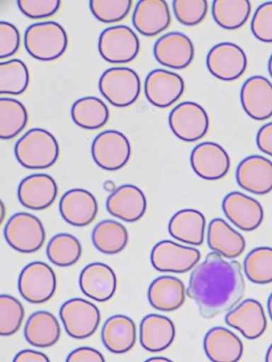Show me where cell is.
Masks as SVG:
<instances>
[{
    "mask_svg": "<svg viewBox=\"0 0 272 362\" xmlns=\"http://www.w3.org/2000/svg\"><path fill=\"white\" fill-rule=\"evenodd\" d=\"M21 45L19 30L11 23H0V58L7 59L16 55Z\"/></svg>",
    "mask_w": 272,
    "mask_h": 362,
    "instance_id": "obj_44",
    "label": "cell"
},
{
    "mask_svg": "<svg viewBox=\"0 0 272 362\" xmlns=\"http://www.w3.org/2000/svg\"><path fill=\"white\" fill-rule=\"evenodd\" d=\"M206 65L209 72L224 81H234L244 75L248 68V58L238 45L223 42L209 51Z\"/></svg>",
    "mask_w": 272,
    "mask_h": 362,
    "instance_id": "obj_11",
    "label": "cell"
},
{
    "mask_svg": "<svg viewBox=\"0 0 272 362\" xmlns=\"http://www.w3.org/2000/svg\"><path fill=\"white\" fill-rule=\"evenodd\" d=\"M149 303L156 310L173 312L183 306L186 300V288L183 281L173 276H162L150 284Z\"/></svg>",
    "mask_w": 272,
    "mask_h": 362,
    "instance_id": "obj_28",
    "label": "cell"
},
{
    "mask_svg": "<svg viewBox=\"0 0 272 362\" xmlns=\"http://www.w3.org/2000/svg\"><path fill=\"white\" fill-rule=\"evenodd\" d=\"M256 144L262 153L272 157V122L260 129L256 136Z\"/></svg>",
    "mask_w": 272,
    "mask_h": 362,
    "instance_id": "obj_46",
    "label": "cell"
},
{
    "mask_svg": "<svg viewBox=\"0 0 272 362\" xmlns=\"http://www.w3.org/2000/svg\"><path fill=\"white\" fill-rule=\"evenodd\" d=\"M110 117L108 106L96 97L79 99L72 108L73 122L79 127L88 131L101 129L107 125Z\"/></svg>",
    "mask_w": 272,
    "mask_h": 362,
    "instance_id": "obj_32",
    "label": "cell"
},
{
    "mask_svg": "<svg viewBox=\"0 0 272 362\" xmlns=\"http://www.w3.org/2000/svg\"><path fill=\"white\" fill-rule=\"evenodd\" d=\"M228 325L239 330L249 340L260 338L267 327V320L264 308L258 300H245L225 318Z\"/></svg>",
    "mask_w": 272,
    "mask_h": 362,
    "instance_id": "obj_24",
    "label": "cell"
},
{
    "mask_svg": "<svg viewBox=\"0 0 272 362\" xmlns=\"http://www.w3.org/2000/svg\"><path fill=\"white\" fill-rule=\"evenodd\" d=\"M266 362H272V344L270 346L267 351Z\"/></svg>",
    "mask_w": 272,
    "mask_h": 362,
    "instance_id": "obj_49",
    "label": "cell"
},
{
    "mask_svg": "<svg viewBox=\"0 0 272 362\" xmlns=\"http://www.w3.org/2000/svg\"><path fill=\"white\" fill-rule=\"evenodd\" d=\"M69 46L64 27L55 21L33 24L24 35V47L29 55L42 62H53L62 58Z\"/></svg>",
    "mask_w": 272,
    "mask_h": 362,
    "instance_id": "obj_2",
    "label": "cell"
},
{
    "mask_svg": "<svg viewBox=\"0 0 272 362\" xmlns=\"http://www.w3.org/2000/svg\"><path fill=\"white\" fill-rule=\"evenodd\" d=\"M59 208L65 221L76 227H84L92 223L98 213L96 197L81 189L67 192L60 200Z\"/></svg>",
    "mask_w": 272,
    "mask_h": 362,
    "instance_id": "obj_22",
    "label": "cell"
},
{
    "mask_svg": "<svg viewBox=\"0 0 272 362\" xmlns=\"http://www.w3.org/2000/svg\"><path fill=\"white\" fill-rule=\"evenodd\" d=\"M132 23L137 31L147 37H154L171 23L168 4L164 0H141L135 8Z\"/></svg>",
    "mask_w": 272,
    "mask_h": 362,
    "instance_id": "obj_18",
    "label": "cell"
},
{
    "mask_svg": "<svg viewBox=\"0 0 272 362\" xmlns=\"http://www.w3.org/2000/svg\"><path fill=\"white\" fill-rule=\"evenodd\" d=\"M222 209L227 218L242 230H255L264 221L261 204L244 194L232 192L227 194L223 200Z\"/></svg>",
    "mask_w": 272,
    "mask_h": 362,
    "instance_id": "obj_17",
    "label": "cell"
},
{
    "mask_svg": "<svg viewBox=\"0 0 272 362\" xmlns=\"http://www.w3.org/2000/svg\"><path fill=\"white\" fill-rule=\"evenodd\" d=\"M79 286L82 293L98 303L111 300L117 291V278L113 269L104 263L87 265L81 272Z\"/></svg>",
    "mask_w": 272,
    "mask_h": 362,
    "instance_id": "obj_16",
    "label": "cell"
},
{
    "mask_svg": "<svg viewBox=\"0 0 272 362\" xmlns=\"http://www.w3.org/2000/svg\"><path fill=\"white\" fill-rule=\"evenodd\" d=\"M60 316L67 334L77 340L94 336L101 320L98 307L80 298L66 301L60 308Z\"/></svg>",
    "mask_w": 272,
    "mask_h": 362,
    "instance_id": "obj_8",
    "label": "cell"
},
{
    "mask_svg": "<svg viewBox=\"0 0 272 362\" xmlns=\"http://www.w3.org/2000/svg\"><path fill=\"white\" fill-rule=\"evenodd\" d=\"M268 310L270 317L272 320V293L271 294L268 300Z\"/></svg>",
    "mask_w": 272,
    "mask_h": 362,
    "instance_id": "obj_50",
    "label": "cell"
},
{
    "mask_svg": "<svg viewBox=\"0 0 272 362\" xmlns=\"http://www.w3.org/2000/svg\"><path fill=\"white\" fill-rule=\"evenodd\" d=\"M203 344L208 358L212 362H238L244 355L243 343L232 331L222 327L210 329Z\"/></svg>",
    "mask_w": 272,
    "mask_h": 362,
    "instance_id": "obj_25",
    "label": "cell"
},
{
    "mask_svg": "<svg viewBox=\"0 0 272 362\" xmlns=\"http://www.w3.org/2000/svg\"><path fill=\"white\" fill-rule=\"evenodd\" d=\"M91 151L95 163L108 171L123 169L132 157V146L129 139L123 133L115 130L99 134L94 139Z\"/></svg>",
    "mask_w": 272,
    "mask_h": 362,
    "instance_id": "obj_9",
    "label": "cell"
},
{
    "mask_svg": "<svg viewBox=\"0 0 272 362\" xmlns=\"http://www.w3.org/2000/svg\"><path fill=\"white\" fill-rule=\"evenodd\" d=\"M57 280L53 269L46 263L35 262L26 265L19 276L21 296L33 305L47 303L55 294Z\"/></svg>",
    "mask_w": 272,
    "mask_h": 362,
    "instance_id": "obj_6",
    "label": "cell"
},
{
    "mask_svg": "<svg viewBox=\"0 0 272 362\" xmlns=\"http://www.w3.org/2000/svg\"><path fill=\"white\" fill-rule=\"evenodd\" d=\"M99 90L113 106L127 108L135 104L141 94V81L132 69L115 67L106 71L99 81Z\"/></svg>",
    "mask_w": 272,
    "mask_h": 362,
    "instance_id": "obj_4",
    "label": "cell"
},
{
    "mask_svg": "<svg viewBox=\"0 0 272 362\" xmlns=\"http://www.w3.org/2000/svg\"><path fill=\"white\" fill-rule=\"evenodd\" d=\"M173 9L179 23L186 26H196L206 18L208 4L205 0H175Z\"/></svg>",
    "mask_w": 272,
    "mask_h": 362,
    "instance_id": "obj_41",
    "label": "cell"
},
{
    "mask_svg": "<svg viewBox=\"0 0 272 362\" xmlns=\"http://www.w3.org/2000/svg\"><path fill=\"white\" fill-rule=\"evenodd\" d=\"M268 70L270 76L272 78V54L271 55L269 60H268Z\"/></svg>",
    "mask_w": 272,
    "mask_h": 362,
    "instance_id": "obj_51",
    "label": "cell"
},
{
    "mask_svg": "<svg viewBox=\"0 0 272 362\" xmlns=\"http://www.w3.org/2000/svg\"><path fill=\"white\" fill-rule=\"evenodd\" d=\"M15 156L18 162L30 170H45L55 165L60 156L56 138L48 131L33 129L16 143Z\"/></svg>",
    "mask_w": 272,
    "mask_h": 362,
    "instance_id": "obj_3",
    "label": "cell"
},
{
    "mask_svg": "<svg viewBox=\"0 0 272 362\" xmlns=\"http://www.w3.org/2000/svg\"><path fill=\"white\" fill-rule=\"evenodd\" d=\"M58 194L56 181L47 174H35L24 178L18 189L21 204L30 209L42 211L55 202Z\"/></svg>",
    "mask_w": 272,
    "mask_h": 362,
    "instance_id": "obj_19",
    "label": "cell"
},
{
    "mask_svg": "<svg viewBox=\"0 0 272 362\" xmlns=\"http://www.w3.org/2000/svg\"><path fill=\"white\" fill-rule=\"evenodd\" d=\"M242 269L239 262H228L216 252L209 254L194 269L188 294L204 318L231 312L244 298L246 282Z\"/></svg>",
    "mask_w": 272,
    "mask_h": 362,
    "instance_id": "obj_1",
    "label": "cell"
},
{
    "mask_svg": "<svg viewBox=\"0 0 272 362\" xmlns=\"http://www.w3.org/2000/svg\"><path fill=\"white\" fill-rule=\"evenodd\" d=\"M251 14V4L248 0H215L212 16L222 28L234 31L244 26Z\"/></svg>",
    "mask_w": 272,
    "mask_h": 362,
    "instance_id": "obj_34",
    "label": "cell"
},
{
    "mask_svg": "<svg viewBox=\"0 0 272 362\" xmlns=\"http://www.w3.org/2000/svg\"><path fill=\"white\" fill-rule=\"evenodd\" d=\"M82 254L79 240L68 233L55 235L47 247V255L54 264L67 267L76 264Z\"/></svg>",
    "mask_w": 272,
    "mask_h": 362,
    "instance_id": "obj_37",
    "label": "cell"
},
{
    "mask_svg": "<svg viewBox=\"0 0 272 362\" xmlns=\"http://www.w3.org/2000/svg\"><path fill=\"white\" fill-rule=\"evenodd\" d=\"M98 51L108 63L130 64L140 54V42L129 26L114 25L107 28L101 33L98 41Z\"/></svg>",
    "mask_w": 272,
    "mask_h": 362,
    "instance_id": "obj_5",
    "label": "cell"
},
{
    "mask_svg": "<svg viewBox=\"0 0 272 362\" xmlns=\"http://www.w3.org/2000/svg\"><path fill=\"white\" fill-rule=\"evenodd\" d=\"M101 337L104 346L109 351L115 354H126L136 344V325L128 316L114 315L105 322Z\"/></svg>",
    "mask_w": 272,
    "mask_h": 362,
    "instance_id": "obj_27",
    "label": "cell"
},
{
    "mask_svg": "<svg viewBox=\"0 0 272 362\" xmlns=\"http://www.w3.org/2000/svg\"><path fill=\"white\" fill-rule=\"evenodd\" d=\"M144 362H174L173 361L165 358V357H153L149 358L147 360H146Z\"/></svg>",
    "mask_w": 272,
    "mask_h": 362,
    "instance_id": "obj_48",
    "label": "cell"
},
{
    "mask_svg": "<svg viewBox=\"0 0 272 362\" xmlns=\"http://www.w3.org/2000/svg\"><path fill=\"white\" fill-rule=\"evenodd\" d=\"M240 100L246 114L258 122L272 117V83L265 77L249 78L242 86Z\"/></svg>",
    "mask_w": 272,
    "mask_h": 362,
    "instance_id": "obj_20",
    "label": "cell"
},
{
    "mask_svg": "<svg viewBox=\"0 0 272 362\" xmlns=\"http://www.w3.org/2000/svg\"><path fill=\"white\" fill-rule=\"evenodd\" d=\"M186 92V83L177 74L163 69L151 71L144 81V95L150 104L161 109L178 102Z\"/></svg>",
    "mask_w": 272,
    "mask_h": 362,
    "instance_id": "obj_12",
    "label": "cell"
},
{
    "mask_svg": "<svg viewBox=\"0 0 272 362\" xmlns=\"http://www.w3.org/2000/svg\"><path fill=\"white\" fill-rule=\"evenodd\" d=\"M208 244L210 250L230 259L239 257L246 247L244 237L220 218L210 222Z\"/></svg>",
    "mask_w": 272,
    "mask_h": 362,
    "instance_id": "obj_29",
    "label": "cell"
},
{
    "mask_svg": "<svg viewBox=\"0 0 272 362\" xmlns=\"http://www.w3.org/2000/svg\"><path fill=\"white\" fill-rule=\"evenodd\" d=\"M201 254L195 248L179 245L171 240H162L151 252L154 267L163 273L186 274L200 260Z\"/></svg>",
    "mask_w": 272,
    "mask_h": 362,
    "instance_id": "obj_13",
    "label": "cell"
},
{
    "mask_svg": "<svg viewBox=\"0 0 272 362\" xmlns=\"http://www.w3.org/2000/svg\"><path fill=\"white\" fill-rule=\"evenodd\" d=\"M251 28L257 40L272 44V2L265 3L257 8Z\"/></svg>",
    "mask_w": 272,
    "mask_h": 362,
    "instance_id": "obj_43",
    "label": "cell"
},
{
    "mask_svg": "<svg viewBox=\"0 0 272 362\" xmlns=\"http://www.w3.org/2000/svg\"><path fill=\"white\" fill-rule=\"evenodd\" d=\"M236 178L239 186L256 195L272 191V162L259 156H252L237 167Z\"/></svg>",
    "mask_w": 272,
    "mask_h": 362,
    "instance_id": "obj_21",
    "label": "cell"
},
{
    "mask_svg": "<svg viewBox=\"0 0 272 362\" xmlns=\"http://www.w3.org/2000/svg\"><path fill=\"white\" fill-rule=\"evenodd\" d=\"M4 233L8 244L23 254L38 252L46 240V232L40 220L26 213L14 215L7 223Z\"/></svg>",
    "mask_w": 272,
    "mask_h": 362,
    "instance_id": "obj_7",
    "label": "cell"
},
{
    "mask_svg": "<svg viewBox=\"0 0 272 362\" xmlns=\"http://www.w3.org/2000/svg\"><path fill=\"white\" fill-rule=\"evenodd\" d=\"M25 317V310L18 300L9 295L0 297V334L10 337L17 333Z\"/></svg>",
    "mask_w": 272,
    "mask_h": 362,
    "instance_id": "obj_39",
    "label": "cell"
},
{
    "mask_svg": "<svg viewBox=\"0 0 272 362\" xmlns=\"http://www.w3.org/2000/svg\"><path fill=\"white\" fill-rule=\"evenodd\" d=\"M169 124L174 134L186 142H196L208 134L210 119L203 107L193 102L176 105L170 112Z\"/></svg>",
    "mask_w": 272,
    "mask_h": 362,
    "instance_id": "obj_10",
    "label": "cell"
},
{
    "mask_svg": "<svg viewBox=\"0 0 272 362\" xmlns=\"http://www.w3.org/2000/svg\"><path fill=\"white\" fill-rule=\"evenodd\" d=\"M191 163L194 172L208 180L225 177L231 166L226 150L215 142H203L196 146L191 154Z\"/></svg>",
    "mask_w": 272,
    "mask_h": 362,
    "instance_id": "obj_15",
    "label": "cell"
},
{
    "mask_svg": "<svg viewBox=\"0 0 272 362\" xmlns=\"http://www.w3.org/2000/svg\"><path fill=\"white\" fill-rule=\"evenodd\" d=\"M13 362H51L48 356L42 352L35 350H23L14 358Z\"/></svg>",
    "mask_w": 272,
    "mask_h": 362,
    "instance_id": "obj_47",
    "label": "cell"
},
{
    "mask_svg": "<svg viewBox=\"0 0 272 362\" xmlns=\"http://www.w3.org/2000/svg\"><path fill=\"white\" fill-rule=\"evenodd\" d=\"M205 229V216L192 209L178 211L169 224V232L174 238L196 247L203 244Z\"/></svg>",
    "mask_w": 272,
    "mask_h": 362,
    "instance_id": "obj_30",
    "label": "cell"
},
{
    "mask_svg": "<svg viewBox=\"0 0 272 362\" xmlns=\"http://www.w3.org/2000/svg\"><path fill=\"white\" fill-rule=\"evenodd\" d=\"M133 6L132 0H91L93 15L103 23H114L128 18Z\"/></svg>",
    "mask_w": 272,
    "mask_h": 362,
    "instance_id": "obj_40",
    "label": "cell"
},
{
    "mask_svg": "<svg viewBox=\"0 0 272 362\" xmlns=\"http://www.w3.org/2000/svg\"><path fill=\"white\" fill-rule=\"evenodd\" d=\"M27 342L38 348L55 345L62 336V329L57 318L47 311H39L29 317L24 329Z\"/></svg>",
    "mask_w": 272,
    "mask_h": 362,
    "instance_id": "obj_31",
    "label": "cell"
},
{
    "mask_svg": "<svg viewBox=\"0 0 272 362\" xmlns=\"http://www.w3.org/2000/svg\"><path fill=\"white\" fill-rule=\"evenodd\" d=\"M176 329L168 317L151 314L144 317L140 324V344L149 352H162L174 343Z\"/></svg>",
    "mask_w": 272,
    "mask_h": 362,
    "instance_id": "obj_26",
    "label": "cell"
},
{
    "mask_svg": "<svg viewBox=\"0 0 272 362\" xmlns=\"http://www.w3.org/2000/svg\"><path fill=\"white\" fill-rule=\"evenodd\" d=\"M92 239L99 252L115 255L122 252L128 246L129 234L123 225L115 221L106 220L96 226Z\"/></svg>",
    "mask_w": 272,
    "mask_h": 362,
    "instance_id": "obj_33",
    "label": "cell"
},
{
    "mask_svg": "<svg viewBox=\"0 0 272 362\" xmlns=\"http://www.w3.org/2000/svg\"><path fill=\"white\" fill-rule=\"evenodd\" d=\"M154 54L161 65L181 70L188 68L195 57V48L192 40L181 33H170L158 40Z\"/></svg>",
    "mask_w": 272,
    "mask_h": 362,
    "instance_id": "obj_14",
    "label": "cell"
},
{
    "mask_svg": "<svg viewBox=\"0 0 272 362\" xmlns=\"http://www.w3.org/2000/svg\"><path fill=\"white\" fill-rule=\"evenodd\" d=\"M21 13L30 19L42 20L56 15L62 6L60 0H18Z\"/></svg>",
    "mask_w": 272,
    "mask_h": 362,
    "instance_id": "obj_42",
    "label": "cell"
},
{
    "mask_svg": "<svg viewBox=\"0 0 272 362\" xmlns=\"http://www.w3.org/2000/svg\"><path fill=\"white\" fill-rule=\"evenodd\" d=\"M4 214H6V208L4 207V202H1V223L4 222V219L5 217V216L4 215Z\"/></svg>",
    "mask_w": 272,
    "mask_h": 362,
    "instance_id": "obj_52",
    "label": "cell"
},
{
    "mask_svg": "<svg viewBox=\"0 0 272 362\" xmlns=\"http://www.w3.org/2000/svg\"><path fill=\"white\" fill-rule=\"evenodd\" d=\"M29 70L18 59L0 64V94L21 96L26 93L30 85Z\"/></svg>",
    "mask_w": 272,
    "mask_h": 362,
    "instance_id": "obj_36",
    "label": "cell"
},
{
    "mask_svg": "<svg viewBox=\"0 0 272 362\" xmlns=\"http://www.w3.org/2000/svg\"><path fill=\"white\" fill-rule=\"evenodd\" d=\"M28 112L18 100L0 99V138L11 140L18 136L28 124Z\"/></svg>",
    "mask_w": 272,
    "mask_h": 362,
    "instance_id": "obj_35",
    "label": "cell"
},
{
    "mask_svg": "<svg viewBox=\"0 0 272 362\" xmlns=\"http://www.w3.org/2000/svg\"><path fill=\"white\" fill-rule=\"evenodd\" d=\"M66 362H106L103 355L97 349L81 347L73 351Z\"/></svg>",
    "mask_w": 272,
    "mask_h": 362,
    "instance_id": "obj_45",
    "label": "cell"
},
{
    "mask_svg": "<svg viewBox=\"0 0 272 362\" xmlns=\"http://www.w3.org/2000/svg\"><path fill=\"white\" fill-rule=\"evenodd\" d=\"M244 269L252 283H272V248L262 247L252 250L244 261Z\"/></svg>",
    "mask_w": 272,
    "mask_h": 362,
    "instance_id": "obj_38",
    "label": "cell"
},
{
    "mask_svg": "<svg viewBox=\"0 0 272 362\" xmlns=\"http://www.w3.org/2000/svg\"><path fill=\"white\" fill-rule=\"evenodd\" d=\"M106 206L113 216L128 223H135L145 215L147 203L144 193L138 187L124 185L110 195Z\"/></svg>",
    "mask_w": 272,
    "mask_h": 362,
    "instance_id": "obj_23",
    "label": "cell"
}]
</instances>
